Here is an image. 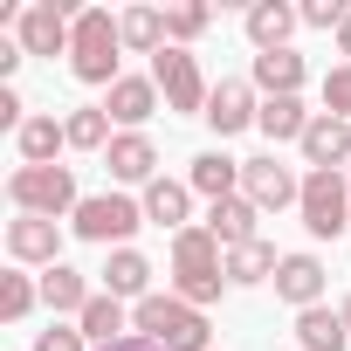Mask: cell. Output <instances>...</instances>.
Masks as SVG:
<instances>
[{"mask_svg": "<svg viewBox=\"0 0 351 351\" xmlns=\"http://www.w3.org/2000/svg\"><path fill=\"white\" fill-rule=\"evenodd\" d=\"M255 90H262V97H296V90H303V56H296V49L255 56Z\"/></svg>", "mask_w": 351, "mask_h": 351, "instance_id": "cell-22", "label": "cell"}, {"mask_svg": "<svg viewBox=\"0 0 351 351\" xmlns=\"http://www.w3.org/2000/svg\"><path fill=\"white\" fill-rule=\"evenodd\" d=\"M207 21H214L207 8H172V14H165V42H172V49H186L193 35H207Z\"/></svg>", "mask_w": 351, "mask_h": 351, "instance_id": "cell-31", "label": "cell"}, {"mask_svg": "<svg viewBox=\"0 0 351 351\" xmlns=\"http://www.w3.org/2000/svg\"><path fill=\"white\" fill-rule=\"evenodd\" d=\"M303 165L310 172H344L351 165V124L330 117V110H317V124L303 131Z\"/></svg>", "mask_w": 351, "mask_h": 351, "instance_id": "cell-12", "label": "cell"}, {"mask_svg": "<svg viewBox=\"0 0 351 351\" xmlns=\"http://www.w3.org/2000/svg\"><path fill=\"white\" fill-rule=\"evenodd\" d=\"M35 303H42V282H28V276H0V317H8V324H21Z\"/></svg>", "mask_w": 351, "mask_h": 351, "instance_id": "cell-30", "label": "cell"}, {"mask_svg": "<svg viewBox=\"0 0 351 351\" xmlns=\"http://www.w3.org/2000/svg\"><path fill=\"white\" fill-rule=\"evenodd\" d=\"M69 35H76V14L56 8V0H35V8H21V49L28 56H69Z\"/></svg>", "mask_w": 351, "mask_h": 351, "instance_id": "cell-9", "label": "cell"}, {"mask_svg": "<svg viewBox=\"0 0 351 351\" xmlns=\"http://www.w3.org/2000/svg\"><path fill=\"white\" fill-rule=\"evenodd\" d=\"M241 193H248L262 214H282V207L303 200V180H296L276 152H262V158H241Z\"/></svg>", "mask_w": 351, "mask_h": 351, "instance_id": "cell-8", "label": "cell"}, {"mask_svg": "<svg viewBox=\"0 0 351 351\" xmlns=\"http://www.w3.org/2000/svg\"><path fill=\"white\" fill-rule=\"evenodd\" d=\"M69 228H76L83 241H97V248H124V241L145 228V200H124V193H90V200L69 214Z\"/></svg>", "mask_w": 351, "mask_h": 351, "instance_id": "cell-5", "label": "cell"}, {"mask_svg": "<svg viewBox=\"0 0 351 351\" xmlns=\"http://www.w3.org/2000/svg\"><path fill=\"white\" fill-rule=\"evenodd\" d=\"M104 165H110V180H124V186H152L158 180V145L145 131H117L110 152H104Z\"/></svg>", "mask_w": 351, "mask_h": 351, "instance_id": "cell-13", "label": "cell"}, {"mask_svg": "<svg viewBox=\"0 0 351 351\" xmlns=\"http://www.w3.org/2000/svg\"><path fill=\"white\" fill-rule=\"evenodd\" d=\"M296 8H282V0H255L248 8V42H255V56H276V49H289V35H296Z\"/></svg>", "mask_w": 351, "mask_h": 351, "instance_id": "cell-17", "label": "cell"}, {"mask_svg": "<svg viewBox=\"0 0 351 351\" xmlns=\"http://www.w3.org/2000/svg\"><path fill=\"white\" fill-rule=\"evenodd\" d=\"M104 110H110V124L138 131V124L158 110V83H152V76H117V83H110V97H104Z\"/></svg>", "mask_w": 351, "mask_h": 351, "instance_id": "cell-15", "label": "cell"}, {"mask_svg": "<svg viewBox=\"0 0 351 351\" xmlns=\"http://www.w3.org/2000/svg\"><path fill=\"white\" fill-rule=\"evenodd\" d=\"M131 330H145V337H158L165 351H207L214 344V324H207V310H193L186 296H145L138 310H131Z\"/></svg>", "mask_w": 351, "mask_h": 351, "instance_id": "cell-2", "label": "cell"}, {"mask_svg": "<svg viewBox=\"0 0 351 351\" xmlns=\"http://www.w3.org/2000/svg\"><path fill=\"white\" fill-rule=\"evenodd\" d=\"M262 117V104H255V83H241V76H221L214 83V97H207V124L221 131V138H234V131H248Z\"/></svg>", "mask_w": 351, "mask_h": 351, "instance_id": "cell-10", "label": "cell"}, {"mask_svg": "<svg viewBox=\"0 0 351 351\" xmlns=\"http://www.w3.org/2000/svg\"><path fill=\"white\" fill-rule=\"evenodd\" d=\"M152 83H158V97H165V110H186V117H207V76H200V62L186 56V49H158L152 56Z\"/></svg>", "mask_w": 351, "mask_h": 351, "instance_id": "cell-7", "label": "cell"}, {"mask_svg": "<svg viewBox=\"0 0 351 351\" xmlns=\"http://www.w3.org/2000/svg\"><path fill=\"white\" fill-rule=\"evenodd\" d=\"M296 214H303V228H310L317 241H337V234L351 228V180H344V172H303Z\"/></svg>", "mask_w": 351, "mask_h": 351, "instance_id": "cell-6", "label": "cell"}, {"mask_svg": "<svg viewBox=\"0 0 351 351\" xmlns=\"http://www.w3.org/2000/svg\"><path fill=\"white\" fill-rule=\"evenodd\" d=\"M0 124H14V131H21V124H28V117H21V97H14V90H8V83H0Z\"/></svg>", "mask_w": 351, "mask_h": 351, "instance_id": "cell-36", "label": "cell"}, {"mask_svg": "<svg viewBox=\"0 0 351 351\" xmlns=\"http://www.w3.org/2000/svg\"><path fill=\"white\" fill-rule=\"evenodd\" d=\"M104 289L110 296H152V262L138 255V248H110V262H104Z\"/></svg>", "mask_w": 351, "mask_h": 351, "instance_id": "cell-21", "label": "cell"}, {"mask_svg": "<svg viewBox=\"0 0 351 351\" xmlns=\"http://www.w3.org/2000/svg\"><path fill=\"white\" fill-rule=\"evenodd\" d=\"M186 214H193V186H186V180H152V186H145V221L186 234Z\"/></svg>", "mask_w": 351, "mask_h": 351, "instance_id": "cell-20", "label": "cell"}, {"mask_svg": "<svg viewBox=\"0 0 351 351\" xmlns=\"http://www.w3.org/2000/svg\"><path fill=\"white\" fill-rule=\"evenodd\" d=\"M324 110H330V117H344V124H351V62H337V69H330V76H324Z\"/></svg>", "mask_w": 351, "mask_h": 351, "instance_id": "cell-32", "label": "cell"}, {"mask_svg": "<svg viewBox=\"0 0 351 351\" xmlns=\"http://www.w3.org/2000/svg\"><path fill=\"white\" fill-rule=\"evenodd\" d=\"M35 351H90V337H83L76 324H49V330L35 337Z\"/></svg>", "mask_w": 351, "mask_h": 351, "instance_id": "cell-34", "label": "cell"}, {"mask_svg": "<svg viewBox=\"0 0 351 351\" xmlns=\"http://www.w3.org/2000/svg\"><path fill=\"white\" fill-rule=\"evenodd\" d=\"M255 214H262V207H255L248 193L214 200V207H207V234H214L221 248H248V241H262V234H255Z\"/></svg>", "mask_w": 351, "mask_h": 351, "instance_id": "cell-16", "label": "cell"}, {"mask_svg": "<svg viewBox=\"0 0 351 351\" xmlns=\"http://www.w3.org/2000/svg\"><path fill=\"white\" fill-rule=\"evenodd\" d=\"M62 131H69V152H110V110L104 104H83V110H69L62 117Z\"/></svg>", "mask_w": 351, "mask_h": 351, "instance_id": "cell-26", "label": "cell"}, {"mask_svg": "<svg viewBox=\"0 0 351 351\" xmlns=\"http://www.w3.org/2000/svg\"><path fill=\"white\" fill-rule=\"evenodd\" d=\"M117 28H124V49H131V56H158V49H165V14H158V8H124Z\"/></svg>", "mask_w": 351, "mask_h": 351, "instance_id": "cell-28", "label": "cell"}, {"mask_svg": "<svg viewBox=\"0 0 351 351\" xmlns=\"http://www.w3.org/2000/svg\"><path fill=\"white\" fill-rule=\"evenodd\" d=\"M276 296H282L289 310H317V303H324V262H317V255H282Z\"/></svg>", "mask_w": 351, "mask_h": 351, "instance_id": "cell-14", "label": "cell"}, {"mask_svg": "<svg viewBox=\"0 0 351 351\" xmlns=\"http://www.w3.org/2000/svg\"><path fill=\"white\" fill-rule=\"evenodd\" d=\"M337 317H344V330H351V296H344V303H337Z\"/></svg>", "mask_w": 351, "mask_h": 351, "instance_id": "cell-38", "label": "cell"}, {"mask_svg": "<svg viewBox=\"0 0 351 351\" xmlns=\"http://www.w3.org/2000/svg\"><path fill=\"white\" fill-rule=\"evenodd\" d=\"M76 330H83V337H90L97 351H104V344H117V337H124V296L97 289V296H90V310L76 317Z\"/></svg>", "mask_w": 351, "mask_h": 351, "instance_id": "cell-24", "label": "cell"}, {"mask_svg": "<svg viewBox=\"0 0 351 351\" xmlns=\"http://www.w3.org/2000/svg\"><path fill=\"white\" fill-rule=\"evenodd\" d=\"M344 180H351V165H344Z\"/></svg>", "mask_w": 351, "mask_h": 351, "instance_id": "cell-39", "label": "cell"}, {"mask_svg": "<svg viewBox=\"0 0 351 351\" xmlns=\"http://www.w3.org/2000/svg\"><path fill=\"white\" fill-rule=\"evenodd\" d=\"M117 56H124V28L104 14V8H83L76 14V35H69V76L76 83H117Z\"/></svg>", "mask_w": 351, "mask_h": 351, "instance_id": "cell-3", "label": "cell"}, {"mask_svg": "<svg viewBox=\"0 0 351 351\" xmlns=\"http://www.w3.org/2000/svg\"><path fill=\"white\" fill-rule=\"evenodd\" d=\"M255 124H262V131H269V145H289V138H296V145H303V131H310V124H317V117H310V110H303V97H269V104H262V117H255Z\"/></svg>", "mask_w": 351, "mask_h": 351, "instance_id": "cell-23", "label": "cell"}, {"mask_svg": "<svg viewBox=\"0 0 351 351\" xmlns=\"http://www.w3.org/2000/svg\"><path fill=\"white\" fill-rule=\"evenodd\" d=\"M296 344H303V351H344V344H351V330H344V317H337V310H324V303H317V310H296Z\"/></svg>", "mask_w": 351, "mask_h": 351, "instance_id": "cell-25", "label": "cell"}, {"mask_svg": "<svg viewBox=\"0 0 351 351\" xmlns=\"http://www.w3.org/2000/svg\"><path fill=\"white\" fill-rule=\"evenodd\" d=\"M8 200H14V214H42V221H62V214L83 207L69 165H14L8 172Z\"/></svg>", "mask_w": 351, "mask_h": 351, "instance_id": "cell-4", "label": "cell"}, {"mask_svg": "<svg viewBox=\"0 0 351 351\" xmlns=\"http://www.w3.org/2000/svg\"><path fill=\"white\" fill-rule=\"evenodd\" d=\"M104 351H165V344H158V337H145V330H124V337H117V344H104Z\"/></svg>", "mask_w": 351, "mask_h": 351, "instance_id": "cell-35", "label": "cell"}, {"mask_svg": "<svg viewBox=\"0 0 351 351\" xmlns=\"http://www.w3.org/2000/svg\"><path fill=\"white\" fill-rule=\"evenodd\" d=\"M186 186L207 193V200H234V193H241V158H228V152H200L193 172H186Z\"/></svg>", "mask_w": 351, "mask_h": 351, "instance_id": "cell-19", "label": "cell"}, {"mask_svg": "<svg viewBox=\"0 0 351 351\" xmlns=\"http://www.w3.org/2000/svg\"><path fill=\"white\" fill-rule=\"evenodd\" d=\"M310 28H344L351 21V8H344V0H303V8H296Z\"/></svg>", "mask_w": 351, "mask_h": 351, "instance_id": "cell-33", "label": "cell"}, {"mask_svg": "<svg viewBox=\"0 0 351 351\" xmlns=\"http://www.w3.org/2000/svg\"><path fill=\"white\" fill-rule=\"evenodd\" d=\"M276 269H282V255L269 248V241H248V248H228V282H276Z\"/></svg>", "mask_w": 351, "mask_h": 351, "instance_id": "cell-29", "label": "cell"}, {"mask_svg": "<svg viewBox=\"0 0 351 351\" xmlns=\"http://www.w3.org/2000/svg\"><path fill=\"white\" fill-rule=\"evenodd\" d=\"M337 49H344V56H351V21H344V28H337Z\"/></svg>", "mask_w": 351, "mask_h": 351, "instance_id": "cell-37", "label": "cell"}, {"mask_svg": "<svg viewBox=\"0 0 351 351\" xmlns=\"http://www.w3.org/2000/svg\"><path fill=\"white\" fill-rule=\"evenodd\" d=\"M14 145H21V165H56V152L69 145V131H62L56 117H28V124L14 131Z\"/></svg>", "mask_w": 351, "mask_h": 351, "instance_id": "cell-27", "label": "cell"}, {"mask_svg": "<svg viewBox=\"0 0 351 351\" xmlns=\"http://www.w3.org/2000/svg\"><path fill=\"white\" fill-rule=\"evenodd\" d=\"M221 289H228V248L207 228L172 234V296H186L193 310H207V303H221Z\"/></svg>", "mask_w": 351, "mask_h": 351, "instance_id": "cell-1", "label": "cell"}, {"mask_svg": "<svg viewBox=\"0 0 351 351\" xmlns=\"http://www.w3.org/2000/svg\"><path fill=\"white\" fill-rule=\"evenodd\" d=\"M8 255L35 262V269H56L62 262V228L42 221V214H21V221H8Z\"/></svg>", "mask_w": 351, "mask_h": 351, "instance_id": "cell-11", "label": "cell"}, {"mask_svg": "<svg viewBox=\"0 0 351 351\" xmlns=\"http://www.w3.org/2000/svg\"><path fill=\"white\" fill-rule=\"evenodd\" d=\"M90 296H97V289L83 282V269H69V262L42 269V303L56 310V324H62V317H83V310H90Z\"/></svg>", "mask_w": 351, "mask_h": 351, "instance_id": "cell-18", "label": "cell"}]
</instances>
